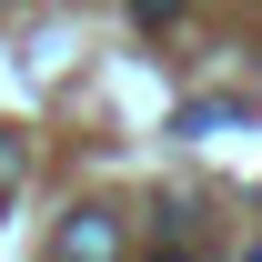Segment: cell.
Listing matches in <instances>:
<instances>
[{"instance_id":"3","label":"cell","mask_w":262,"mask_h":262,"mask_svg":"<svg viewBox=\"0 0 262 262\" xmlns=\"http://www.w3.org/2000/svg\"><path fill=\"white\" fill-rule=\"evenodd\" d=\"M10 171H20V141H0V192H10Z\"/></svg>"},{"instance_id":"1","label":"cell","mask_w":262,"mask_h":262,"mask_svg":"<svg viewBox=\"0 0 262 262\" xmlns=\"http://www.w3.org/2000/svg\"><path fill=\"white\" fill-rule=\"evenodd\" d=\"M61 252H121V232L101 222V212H81V222H61Z\"/></svg>"},{"instance_id":"2","label":"cell","mask_w":262,"mask_h":262,"mask_svg":"<svg viewBox=\"0 0 262 262\" xmlns=\"http://www.w3.org/2000/svg\"><path fill=\"white\" fill-rule=\"evenodd\" d=\"M131 10H141V20H151V31H162V20H171V10H182V0H131Z\"/></svg>"}]
</instances>
